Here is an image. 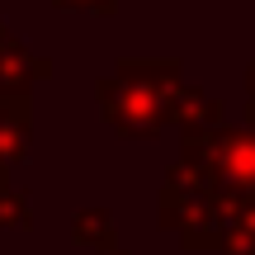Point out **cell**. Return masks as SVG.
Instances as JSON below:
<instances>
[{
    "label": "cell",
    "mask_w": 255,
    "mask_h": 255,
    "mask_svg": "<svg viewBox=\"0 0 255 255\" xmlns=\"http://www.w3.org/2000/svg\"><path fill=\"white\" fill-rule=\"evenodd\" d=\"M66 9H114V0H57Z\"/></svg>",
    "instance_id": "obj_1"
}]
</instances>
